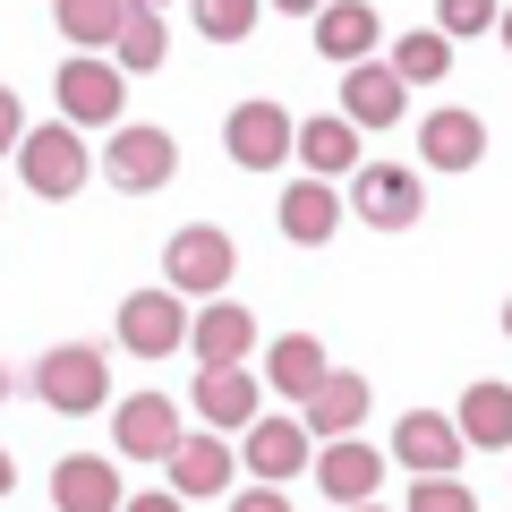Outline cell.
I'll return each instance as SVG.
<instances>
[{"label": "cell", "mask_w": 512, "mask_h": 512, "mask_svg": "<svg viewBox=\"0 0 512 512\" xmlns=\"http://www.w3.org/2000/svg\"><path fill=\"white\" fill-rule=\"evenodd\" d=\"M231 274H239V239L214 231V222H188V231L163 239V282L180 299H222V291H231Z\"/></svg>", "instance_id": "cell-1"}, {"label": "cell", "mask_w": 512, "mask_h": 512, "mask_svg": "<svg viewBox=\"0 0 512 512\" xmlns=\"http://www.w3.org/2000/svg\"><path fill=\"white\" fill-rule=\"evenodd\" d=\"M18 171H26V188H35V197H77V188H86V128H69V120H43V128H26L18 146Z\"/></svg>", "instance_id": "cell-2"}, {"label": "cell", "mask_w": 512, "mask_h": 512, "mask_svg": "<svg viewBox=\"0 0 512 512\" xmlns=\"http://www.w3.org/2000/svg\"><path fill=\"white\" fill-rule=\"evenodd\" d=\"M35 402H52L60 419H86V410H103V402H111V367H103V350H86V342L43 350V359H35Z\"/></svg>", "instance_id": "cell-3"}, {"label": "cell", "mask_w": 512, "mask_h": 512, "mask_svg": "<svg viewBox=\"0 0 512 512\" xmlns=\"http://www.w3.org/2000/svg\"><path fill=\"white\" fill-rule=\"evenodd\" d=\"M171 171H180V137H171V128H146V120L111 128V146H103V180H111V188H128V197H154Z\"/></svg>", "instance_id": "cell-4"}, {"label": "cell", "mask_w": 512, "mask_h": 512, "mask_svg": "<svg viewBox=\"0 0 512 512\" xmlns=\"http://www.w3.org/2000/svg\"><path fill=\"white\" fill-rule=\"evenodd\" d=\"M52 94H60V111H69V128H111L120 103H128V77H120V60L77 52V60H60Z\"/></svg>", "instance_id": "cell-5"}, {"label": "cell", "mask_w": 512, "mask_h": 512, "mask_svg": "<svg viewBox=\"0 0 512 512\" xmlns=\"http://www.w3.org/2000/svg\"><path fill=\"white\" fill-rule=\"evenodd\" d=\"M350 214H359L367 231H410V222L427 214L419 171H402V163H359V171H350Z\"/></svg>", "instance_id": "cell-6"}, {"label": "cell", "mask_w": 512, "mask_h": 512, "mask_svg": "<svg viewBox=\"0 0 512 512\" xmlns=\"http://www.w3.org/2000/svg\"><path fill=\"white\" fill-rule=\"evenodd\" d=\"M188 342V308H180V291H128L120 299V350L128 359H171V350Z\"/></svg>", "instance_id": "cell-7"}, {"label": "cell", "mask_w": 512, "mask_h": 512, "mask_svg": "<svg viewBox=\"0 0 512 512\" xmlns=\"http://www.w3.org/2000/svg\"><path fill=\"white\" fill-rule=\"evenodd\" d=\"M291 111L282 103H239L231 120H222V154H231L239 171H274V163H291Z\"/></svg>", "instance_id": "cell-8"}, {"label": "cell", "mask_w": 512, "mask_h": 512, "mask_svg": "<svg viewBox=\"0 0 512 512\" xmlns=\"http://www.w3.org/2000/svg\"><path fill=\"white\" fill-rule=\"evenodd\" d=\"M180 410H171V393H128L120 410H111V444H120L128 461H163L171 444H180Z\"/></svg>", "instance_id": "cell-9"}, {"label": "cell", "mask_w": 512, "mask_h": 512, "mask_svg": "<svg viewBox=\"0 0 512 512\" xmlns=\"http://www.w3.org/2000/svg\"><path fill=\"white\" fill-rule=\"evenodd\" d=\"M359 419H367V376H342V367H325V376L299 393V427H308L316 444H325V436H350Z\"/></svg>", "instance_id": "cell-10"}, {"label": "cell", "mask_w": 512, "mask_h": 512, "mask_svg": "<svg viewBox=\"0 0 512 512\" xmlns=\"http://www.w3.org/2000/svg\"><path fill=\"white\" fill-rule=\"evenodd\" d=\"M316 487H325L333 504H367V495H384V453H376V444H350V436H325V453H316Z\"/></svg>", "instance_id": "cell-11"}, {"label": "cell", "mask_w": 512, "mask_h": 512, "mask_svg": "<svg viewBox=\"0 0 512 512\" xmlns=\"http://www.w3.org/2000/svg\"><path fill=\"white\" fill-rule=\"evenodd\" d=\"M256 402H265V384L248 376V359H222V367H205V376H197V419L222 427V436H231V427H248Z\"/></svg>", "instance_id": "cell-12"}, {"label": "cell", "mask_w": 512, "mask_h": 512, "mask_svg": "<svg viewBox=\"0 0 512 512\" xmlns=\"http://www.w3.org/2000/svg\"><path fill=\"white\" fill-rule=\"evenodd\" d=\"M393 453H402L419 478H436V470H461V453H470V444H461V427L444 419V410H402V427H393Z\"/></svg>", "instance_id": "cell-13"}, {"label": "cell", "mask_w": 512, "mask_h": 512, "mask_svg": "<svg viewBox=\"0 0 512 512\" xmlns=\"http://www.w3.org/2000/svg\"><path fill=\"white\" fill-rule=\"evenodd\" d=\"M419 154H427L436 171H478V154H487V120H478V111H461V103L427 111V128H419Z\"/></svg>", "instance_id": "cell-14"}, {"label": "cell", "mask_w": 512, "mask_h": 512, "mask_svg": "<svg viewBox=\"0 0 512 512\" xmlns=\"http://www.w3.org/2000/svg\"><path fill=\"white\" fill-rule=\"evenodd\" d=\"M402 77H393V69H376V60H350V69H342V120L350 128H393V120H402Z\"/></svg>", "instance_id": "cell-15"}, {"label": "cell", "mask_w": 512, "mask_h": 512, "mask_svg": "<svg viewBox=\"0 0 512 512\" xmlns=\"http://www.w3.org/2000/svg\"><path fill=\"white\" fill-rule=\"evenodd\" d=\"M52 504H60V512H120V461L69 453V461L52 470Z\"/></svg>", "instance_id": "cell-16"}, {"label": "cell", "mask_w": 512, "mask_h": 512, "mask_svg": "<svg viewBox=\"0 0 512 512\" xmlns=\"http://www.w3.org/2000/svg\"><path fill=\"white\" fill-rule=\"evenodd\" d=\"M239 461H248L256 478H299L308 470V427L299 419H248V444H239Z\"/></svg>", "instance_id": "cell-17"}, {"label": "cell", "mask_w": 512, "mask_h": 512, "mask_svg": "<svg viewBox=\"0 0 512 512\" xmlns=\"http://www.w3.org/2000/svg\"><path fill=\"white\" fill-rule=\"evenodd\" d=\"M163 461H171V495H180V504L231 487V444H222V436H180Z\"/></svg>", "instance_id": "cell-18"}, {"label": "cell", "mask_w": 512, "mask_h": 512, "mask_svg": "<svg viewBox=\"0 0 512 512\" xmlns=\"http://www.w3.org/2000/svg\"><path fill=\"white\" fill-rule=\"evenodd\" d=\"M333 231H342V197H333L316 171L282 188V239H299V248H325Z\"/></svg>", "instance_id": "cell-19"}, {"label": "cell", "mask_w": 512, "mask_h": 512, "mask_svg": "<svg viewBox=\"0 0 512 512\" xmlns=\"http://www.w3.org/2000/svg\"><path fill=\"white\" fill-rule=\"evenodd\" d=\"M376 35H384V26H376V9H367V0H325V9H316V52L342 60V69L376 52Z\"/></svg>", "instance_id": "cell-20"}, {"label": "cell", "mask_w": 512, "mask_h": 512, "mask_svg": "<svg viewBox=\"0 0 512 512\" xmlns=\"http://www.w3.org/2000/svg\"><path fill=\"white\" fill-rule=\"evenodd\" d=\"M453 427L470 453H512V384H470Z\"/></svg>", "instance_id": "cell-21"}, {"label": "cell", "mask_w": 512, "mask_h": 512, "mask_svg": "<svg viewBox=\"0 0 512 512\" xmlns=\"http://www.w3.org/2000/svg\"><path fill=\"white\" fill-rule=\"evenodd\" d=\"M188 350H197V367H222V359H248V350H256V316H248V308H231V299H222V308H205L197 325H188Z\"/></svg>", "instance_id": "cell-22"}, {"label": "cell", "mask_w": 512, "mask_h": 512, "mask_svg": "<svg viewBox=\"0 0 512 512\" xmlns=\"http://www.w3.org/2000/svg\"><path fill=\"white\" fill-rule=\"evenodd\" d=\"M291 154L316 171V180H333V171H359V128L333 111V120H308V128H291Z\"/></svg>", "instance_id": "cell-23"}, {"label": "cell", "mask_w": 512, "mask_h": 512, "mask_svg": "<svg viewBox=\"0 0 512 512\" xmlns=\"http://www.w3.org/2000/svg\"><path fill=\"white\" fill-rule=\"evenodd\" d=\"M316 376H325V342H316V333H282V342L265 350V384H274L282 402H299Z\"/></svg>", "instance_id": "cell-24"}, {"label": "cell", "mask_w": 512, "mask_h": 512, "mask_svg": "<svg viewBox=\"0 0 512 512\" xmlns=\"http://www.w3.org/2000/svg\"><path fill=\"white\" fill-rule=\"evenodd\" d=\"M163 9H137L128 0V18H120V35H111V60H120V77H146V69H163Z\"/></svg>", "instance_id": "cell-25"}, {"label": "cell", "mask_w": 512, "mask_h": 512, "mask_svg": "<svg viewBox=\"0 0 512 512\" xmlns=\"http://www.w3.org/2000/svg\"><path fill=\"white\" fill-rule=\"evenodd\" d=\"M52 18H60V35H69L77 52H111V35H120V18H128V0H52Z\"/></svg>", "instance_id": "cell-26"}, {"label": "cell", "mask_w": 512, "mask_h": 512, "mask_svg": "<svg viewBox=\"0 0 512 512\" xmlns=\"http://www.w3.org/2000/svg\"><path fill=\"white\" fill-rule=\"evenodd\" d=\"M384 69L402 77V86H444L453 77V35H402Z\"/></svg>", "instance_id": "cell-27"}, {"label": "cell", "mask_w": 512, "mask_h": 512, "mask_svg": "<svg viewBox=\"0 0 512 512\" xmlns=\"http://www.w3.org/2000/svg\"><path fill=\"white\" fill-rule=\"evenodd\" d=\"M188 18H197L205 43H239V35H256L265 0H188Z\"/></svg>", "instance_id": "cell-28"}, {"label": "cell", "mask_w": 512, "mask_h": 512, "mask_svg": "<svg viewBox=\"0 0 512 512\" xmlns=\"http://www.w3.org/2000/svg\"><path fill=\"white\" fill-rule=\"evenodd\" d=\"M410 512H478V495L461 487L453 470H436V478H419V487H410Z\"/></svg>", "instance_id": "cell-29"}, {"label": "cell", "mask_w": 512, "mask_h": 512, "mask_svg": "<svg viewBox=\"0 0 512 512\" xmlns=\"http://www.w3.org/2000/svg\"><path fill=\"white\" fill-rule=\"evenodd\" d=\"M495 0H436V35H487Z\"/></svg>", "instance_id": "cell-30"}, {"label": "cell", "mask_w": 512, "mask_h": 512, "mask_svg": "<svg viewBox=\"0 0 512 512\" xmlns=\"http://www.w3.org/2000/svg\"><path fill=\"white\" fill-rule=\"evenodd\" d=\"M231 512H291V495H282V487H274V478H256V487H248V495H239V504H231Z\"/></svg>", "instance_id": "cell-31"}, {"label": "cell", "mask_w": 512, "mask_h": 512, "mask_svg": "<svg viewBox=\"0 0 512 512\" xmlns=\"http://www.w3.org/2000/svg\"><path fill=\"white\" fill-rule=\"evenodd\" d=\"M18 137H26V103H18V94H9V86H0V154L18 146Z\"/></svg>", "instance_id": "cell-32"}, {"label": "cell", "mask_w": 512, "mask_h": 512, "mask_svg": "<svg viewBox=\"0 0 512 512\" xmlns=\"http://www.w3.org/2000/svg\"><path fill=\"white\" fill-rule=\"evenodd\" d=\"M120 512H180V495L154 487V495H120Z\"/></svg>", "instance_id": "cell-33"}, {"label": "cell", "mask_w": 512, "mask_h": 512, "mask_svg": "<svg viewBox=\"0 0 512 512\" xmlns=\"http://www.w3.org/2000/svg\"><path fill=\"white\" fill-rule=\"evenodd\" d=\"M265 9H282V18H316L325 0H265Z\"/></svg>", "instance_id": "cell-34"}, {"label": "cell", "mask_w": 512, "mask_h": 512, "mask_svg": "<svg viewBox=\"0 0 512 512\" xmlns=\"http://www.w3.org/2000/svg\"><path fill=\"white\" fill-rule=\"evenodd\" d=\"M9 487H18V461H9V453H0V495H9Z\"/></svg>", "instance_id": "cell-35"}, {"label": "cell", "mask_w": 512, "mask_h": 512, "mask_svg": "<svg viewBox=\"0 0 512 512\" xmlns=\"http://www.w3.org/2000/svg\"><path fill=\"white\" fill-rule=\"evenodd\" d=\"M495 35H504V52H512V9H495Z\"/></svg>", "instance_id": "cell-36"}, {"label": "cell", "mask_w": 512, "mask_h": 512, "mask_svg": "<svg viewBox=\"0 0 512 512\" xmlns=\"http://www.w3.org/2000/svg\"><path fill=\"white\" fill-rule=\"evenodd\" d=\"M342 512H384V504H376V495H367V504H342Z\"/></svg>", "instance_id": "cell-37"}, {"label": "cell", "mask_w": 512, "mask_h": 512, "mask_svg": "<svg viewBox=\"0 0 512 512\" xmlns=\"http://www.w3.org/2000/svg\"><path fill=\"white\" fill-rule=\"evenodd\" d=\"M9 384H18V376H9V367H0V402H9Z\"/></svg>", "instance_id": "cell-38"}, {"label": "cell", "mask_w": 512, "mask_h": 512, "mask_svg": "<svg viewBox=\"0 0 512 512\" xmlns=\"http://www.w3.org/2000/svg\"><path fill=\"white\" fill-rule=\"evenodd\" d=\"M504 333H512V299H504Z\"/></svg>", "instance_id": "cell-39"}, {"label": "cell", "mask_w": 512, "mask_h": 512, "mask_svg": "<svg viewBox=\"0 0 512 512\" xmlns=\"http://www.w3.org/2000/svg\"><path fill=\"white\" fill-rule=\"evenodd\" d=\"M137 9H163V0H137Z\"/></svg>", "instance_id": "cell-40"}]
</instances>
